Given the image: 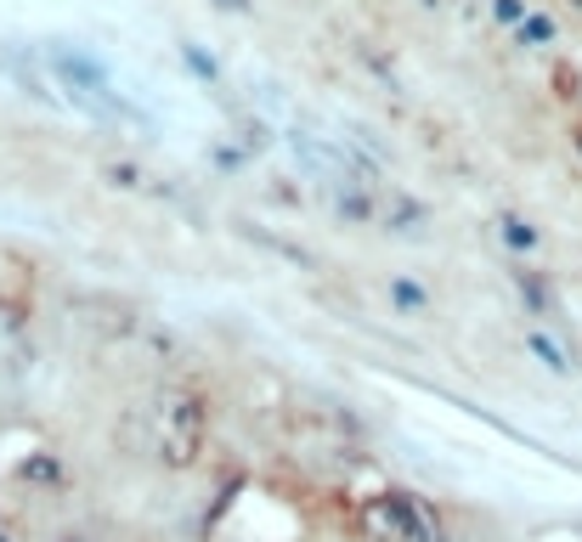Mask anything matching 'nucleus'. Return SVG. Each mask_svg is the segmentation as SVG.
<instances>
[{
  "label": "nucleus",
  "instance_id": "obj_1",
  "mask_svg": "<svg viewBox=\"0 0 582 542\" xmlns=\"http://www.w3.org/2000/svg\"><path fill=\"white\" fill-rule=\"evenodd\" d=\"M136 452L170 474L199 469L210 452V396L199 385H158L136 401Z\"/></svg>",
  "mask_w": 582,
  "mask_h": 542
},
{
  "label": "nucleus",
  "instance_id": "obj_2",
  "mask_svg": "<svg viewBox=\"0 0 582 542\" xmlns=\"http://www.w3.org/2000/svg\"><path fill=\"white\" fill-rule=\"evenodd\" d=\"M283 447H288V458H295V463H306L311 474H322V481H334V474H345V469L363 463V435H357V424H351L340 406H329V401L288 406Z\"/></svg>",
  "mask_w": 582,
  "mask_h": 542
},
{
  "label": "nucleus",
  "instance_id": "obj_3",
  "mask_svg": "<svg viewBox=\"0 0 582 542\" xmlns=\"http://www.w3.org/2000/svg\"><path fill=\"white\" fill-rule=\"evenodd\" d=\"M351 526L368 542H447V520L430 497L407 486H379L351 503Z\"/></svg>",
  "mask_w": 582,
  "mask_h": 542
}]
</instances>
